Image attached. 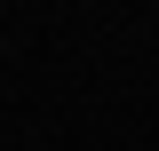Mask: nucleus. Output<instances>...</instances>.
<instances>
[]
</instances>
